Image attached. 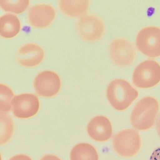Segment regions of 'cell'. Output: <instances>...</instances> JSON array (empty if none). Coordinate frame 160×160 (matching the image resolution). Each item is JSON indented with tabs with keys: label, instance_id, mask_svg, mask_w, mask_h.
I'll return each mask as SVG.
<instances>
[{
	"label": "cell",
	"instance_id": "cell-18",
	"mask_svg": "<svg viewBox=\"0 0 160 160\" xmlns=\"http://www.w3.org/2000/svg\"><path fill=\"white\" fill-rule=\"evenodd\" d=\"M14 95L11 88L4 84H0V112L6 113L10 110L11 100Z\"/></svg>",
	"mask_w": 160,
	"mask_h": 160
},
{
	"label": "cell",
	"instance_id": "cell-14",
	"mask_svg": "<svg viewBox=\"0 0 160 160\" xmlns=\"http://www.w3.org/2000/svg\"><path fill=\"white\" fill-rule=\"evenodd\" d=\"M21 28L18 17L12 13L5 14L0 18V35L5 38H11L16 36Z\"/></svg>",
	"mask_w": 160,
	"mask_h": 160
},
{
	"label": "cell",
	"instance_id": "cell-19",
	"mask_svg": "<svg viewBox=\"0 0 160 160\" xmlns=\"http://www.w3.org/2000/svg\"><path fill=\"white\" fill-rule=\"evenodd\" d=\"M9 160H32L28 156L24 154H19L15 155Z\"/></svg>",
	"mask_w": 160,
	"mask_h": 160
},
{
	"label": "cell",
	"instance_id": "cell-17",
	"mask_svg": "<svg viewBox=\"0 0 160 160\" xmlns=\"http://www.w3.org/2000/svg\"><path fill=\"white\" fill-rule=\"evenodd\" d=\"M29 4V1L0 0V6L4 11L16 14L24 12Z\"/></svg>",
	"mask_w": 160,
	"mask_h": 160
},
{
	"label": "cell",
	"instance_id": "cell-5",
	"mask_svg": "<svg viewBox=\"0 0 160 160\" xmlns=\"http://www.w3.org/2000/svg\"><path fill=\"white\" fill-rule=\"evenodd\" d=\"M109 52L112 62L121 67L132 64L136 57V51L132 43L124 38L118 37L110 42Z\"/></svg>",
	"mask_w": 160,
	"mask_h": 160
},
{
	"label": "cell",
	"instance_id": "cell-10",
	"mask_svg": "<svg viewBox=\"0 0 160 160\" xmlns=\"http://www.w3.org/2000/svg\"><path fill=\"white\" fill-rule=\"evenodd\" d=\"M56 15L55 9L52 6L41 3L31 7L28 12V19L32 27L42 28L49 26L54 21Z\"/></svg>",
	"mask_w": 160,
	"mask_h": 160
},
{
	"label": "cell",
	"instance_id": "cell-7",
	"mask_svg": "<svg viewBox=\"0 0 160 160\" xmlns=\"http://www.w3.org/2000/svg\"><path fill=\"white\" fill-rule=\"evenodd\" d=\"M80 37L84 41L92 42L99 39L103 35L105 25L102 20L93 14H86L81 16L76 25Z\"/></svg>",
	"mask_w": 160,
	"mask_h": 160
},
{
	"label": "cell",
	"instance_id": "cell-3",
	"mask_svg": "<svg viewBox=\"0 0 160 160\" xmlns=\"http://www.w3.org/2000/svg\"><path fill=\"white\" fill-rule=\"evenodd\" d=\"M114 149L120 156L130 157L136 154L141 146V140L138 132L132 129H125L118 132L112 140Z\"/></svg>",
	"mask_w": 160,
	"mask_h": 160
},
{
	"label": "cell",
	"instance_id": "cell-15",
	"mask_svg": "<svg viewBox=\"0 0 160 160\" xmlns=\"http://www.w3.org/2000/svg\"><path fill=\"white\" fill-rule=\"evenodd\" d=\"M99 156L95 148L85 142L79 143L72 149L70 160H98Z\"/></svg>",
	"mask_w": 160,
	"mask_h": 160
},
{
	"label": "cell",
	"instance_id": "cell-6",
	"mask_svg": "<svg viewBox=\"0 0 160 160\" xmlns=\"http://www.w3.org/2000/svg\"><path fill=\"white\" fill-rule=\"evenodd\" d=\"M136 44L138 50L152 57L160 56V28L156 26L146 27L138 32Z\"/></svg>",
	"mask_w": 160,
	"mask_h": 160
},
{
	"label": "cell",
	"instance_id": "cell-16",
	"mask_svg": "<svg viewBox=\"0 0 160 160\" xmlns=\"http://www.w3.org/2000/svg\"><path fill=\"white\" fill-rule=\"evenodd\" d=\"M14 125L11 117L6 113L0 112V145L8 142L13 132Z\"/></svg>",
	"mask_w": 160,
	"mask_h": 160
},
{
	"label": "cell",
	"instance_id": "cell-13",
	"mask_svg": "<svg viewBox=\"0 0 160 160\" xmlns=\"http://www.w3.org/2000/svg\"><path fill=\"white\" fill-rule=\"evenodd\" d=\"M90 4L89 0H61L58 2L60 11L70 17H80L85 14Z\"/></svg>",
	"mask_w": 160,
	"mask_h": 160
},
{
	"label": "cell",
	"instance_id": "cell-9",
	"mask_svg": "<svg viewBox=\"0 0 160 160\" xmlns=\"http://www.w3.org/2000/svg\"><path fill=\"white\" fill-rule=\"evenodd\" d=\"M34 87L37 93L45 97H53L57 94L61 87V81L58 75L50 70L39 73L34 82Z\"/></svg>",
	"mask_w": 160,
	"mask_h": 160
},
{
	"label": "cell",
	"instance_id": "cell-1",
	"mask_svg": "<svg viewBox=\"0 0 160 160\" xmlns=\"http://www.w3.org/2000/svg\"><path fill=\"white\" fill-rule=\"evenodd\" d=\"M159 106L158 101L153 97L148 96L141 99L135 105L131 115L132 126L140 130L151 128L154 124Z\"/></svg>",
	"mask_w": 160,
	"mask_h": 160
},
{
	"label": "cell",
	"instance_id": "cell-20",
	"mask_svg": "<svg viewBox=\"0 0 160 160\" xmlns=\"http://www.w3.org/2000/svg\"><path fill=\"white\" fill-rule=\"evenodd\" d=\"M149 160H160V147L156 149L153 152Z\"/></svg>",
	"mask_w": 160,
	"mask_h": 160
},
{
	"label": "cell",
	"instance_id": "cell-12",
	"mask_svg": "<svg viewBox=\"0 0 160 160\" xmlns=\"http://www.w3.org/2000/svg\"><path fill=\"white\" fill-rule=\"evenodd\" d=\"M90 137L98 142L106 141L111 138L112 130L111 123L105 117L98 116L92 118L87 125Z\"/></svg>",
	"mask_w": 160,
	"mask_h": 160
},
{
	"label": "cell",
	"instance_id": "cell-8",
	"mask_svg": "<svg viewBox=\"0 0 160 160\" xmlns=\"http://www.w3.org/2000/svg\"><path fill=\"white\" fill-rule=\"evenodd\" d=\"M11 106L13 114L20 118H28L35 115L39 108L38 98L35 95L24 93L15 96Z\"/></svg>",
	"mask_w": 160,
	"mask_h": 160
},
{
	"label": "cell",
	"instance_id": "cell-2",
	"mask_svg": "<svg viewBox=\"0 0 160 160\" xmlns=\"http://www.w3.org/2000/svg\"><path fill=\"white\" fill-rule=\"evenodd\" d=\"M138 95V91L129 83L122 79L111 81L107 90L108 101L113 108L119 111L128 108Z\"/></svg>",
	"mask_w": 160,
	"mask_h": 160
},
{
	"label": "cell",
	"instance_id": "cell-4",
	"mask_svg": "<svg viewBox=\"0 0 160 160\" xmlns=\"http://www.w3.org/2000/svg\"><path fill=\"white\" fill-rule=\"evenodd\" d=\"M133 84L140 88L153 87L160 82V65L156 61L148 59L140 63L132 75Z\"/></svg>",
	"mask_w": 160,
	"mask_h": 160
},
{
	"label": "cell",
	"instance_id": "cell-21",
	"mask_svg": "<svg viewBox=\"0 0 160 160\" xmlns=\"http://www.w3.org/2000/svg\"><path fill=\"white\" fill-rule=\"evenodd\" d=\"M40 160H62L57 156L52 155L48 154L44 156Z\"/></svg>",
	"mask_w": 160,
	"mask_h": 160
},
{
	"label": "cell",
	"instance_id": "cell-22",
	"mask_svg": "<svg viewBox=\"0 0 160 160\" xmlns=\"http://www.w3.org/2000/svg\"><path fill=\"white\" fill-rule=\"evenodd\" d=\"M156 128L158 134L160 137V114L156 121Z\"/></svg>",
	"mask_w": 160,
	"mask_h": 160
},
{
	"label": "cell",
	"instance_id": "cell-11",
	"mask_svg": "<svg viewBox=\"0 0 160 160\" xmlns=\"http://www.w3.org/2000/svg\"><path fill=\"white\" fill-rule=\"evenodd\" d=\"M44 56V51L42 47L30 43L24 44L19 48L16 54V59L22 66L33 67L39 64Z\"/></svg>",
	"mask_w": 160,
	"mask_h": 160
}]
</instances>
